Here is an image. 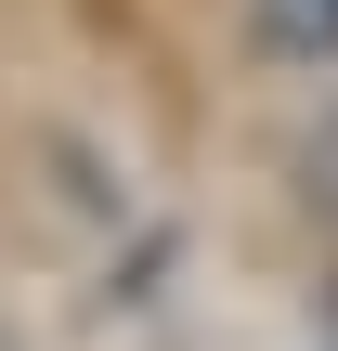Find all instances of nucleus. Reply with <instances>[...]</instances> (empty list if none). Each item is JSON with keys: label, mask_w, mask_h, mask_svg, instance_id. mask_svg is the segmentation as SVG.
Segmentation results:
<instances>
[{"label": "nucleus", "mask_w": 338, "mask_h": 351, "mask_svg": "<svg viewBox=\"0 0 338 351\" xmlns=\"http://www.w3.org/2000/svg\"><path fill=\"white\" fill-rule=\"evenodd\" d=\"M248 26H261L274 65H326L338 52V0H248Z\"/></svg>", "instance_id": "obj_1"}]
</instances>
